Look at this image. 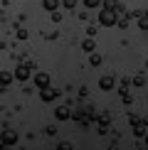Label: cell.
Here are the masks:
<instances>
[{
    "mask_svg": "<svg viewBox=\"0 0 148 150\" xmlns=\"http://www.w3.org/2000/svg\"><path fill=\"white\" fill-rule=\"evenodd\" d=\"M99 22H101L104 27H114V25H116V12L101 8V12H99Z\"/></svg>",
    "mask_w": 148,
    "mask_h": 150,
    "instance_id": "obj_1",
    "label": "cell"
},
{
    "mask_svg": "<svg viewBox=\"0 0 148 150\" xmlns=\"http://www.w3.org/2000/svg\"><path fill=\"white\" fill-rule=\"evenodd\" d=\"M32 81H35V86H37V89H47V86L52 84V79H49V74H45V71H40V74H37V76H35Z\"/></svg>",
    "mask_w": 148,
    "mask_h": 150,
    "instance_id": "obj_2",
    "label": "cell"
},
{
    "mask_svg": "<svg viewBox=\"0 0 148 150\" xmlns=\"http://www.w3.org/2000/svg\"><path fill=\"white\" fill-rule=\"evenodd\" d=\"M114 86H116V79L111 76V74H106V76L99 79V89H101V91H111Z\"/></svg>",
    "mask_w": 148,
    "mask_h": 150,
    "instance_id": "obj_3",
    "label": "cell"
},
{
    "mask_svg": "<svg viewBox=\"0 0 148 150\" xmlns=\"http://www.w3.org/2000/svg\"><path fill=\"white\" fill-rule=\"evenodd\" d=\"M15 79H17V81H27V79H30V64H27V62L15 69Z\"/></svg>",
    "mask_w": 148,
    "mask_h": 150,
    "instance_id": "obj_4",
    "label": "cell"
},
{
    "mask_svg": "<svg viewBox=\"0 0 148 150\" xmlns=\"http://www.w3.org/2000/svg\"><path fill=\"white\" fill-rule=\"evenodd\" d=\"M15 143H17V133L15 130H5L3 133V145L10 148V145H15Z\"/></svg>",
    "mask_w": 148,
    "mask_h": 150,
    "instance_id": "obj_5",
    "label": "cell"
},
{
    "mask_svg": "<svg viewBox=\"0 0 148 150\" xmlns=\"http://www.w3.org/2000/svg\"><path fill=\"white\" fill-rule=\"evenodd\" d=\"M54 118H57V121H69V118H72V111L67 108V106H59V108L54 111Z\"/></svg>",
    "mask_w": 148,
    "mask_h": 150,
    "instance_id": "obj_6",
    "label": "cell"
},
{
    "mask_svg": "<svg viewBox=\"0 0 148 150\" xmlns=\"http://www.w3.org/2000/svg\"><path fill=\"white\" fill-rule=\"evenodd\" d=\"M40 98H42V101H54V98H57V91H54L52 86H47V89H40Z\"/></svg>",
    "mask_w": 148,
    "mask_h": 150,
    "instance_id": "obj_7",
    "label": "cell"
},
{
    "mask_svg": "<svg viewBox=\"0 0 148 150\" xmlns=\"http://www.w3.org/2000/svg\"><path fill=\"white\" fill-rule=\"evenodd\" d=\"M128 25H131V15H128V12H126V15H119V17H116V27L126 30Z\"/></svg>",
    "mask_w": 148,
    "mask_h": 150,
    "instance_id": "obj_8",
    "label": "cell"
},
{
    "mask_svg": "<svg viewBox=\"0 0 148 150\" xmlns=\"http://www.w3.org/2000/svg\"><path fill=\"white\" fill-rule=\"evenodd\" d=\"M42 8L49 10V12H54V10L59 8V0H42Z\"/></svg>",
    "mask_w": 148,
    "mask_h": 150,
    "instance_id": "obj_9",
    "label": "cell"
},
{
    "mask_svg": "<svg viewBox=\"0 0 148 150\" xmlns=\"http://www.w3.org/2000/svg\"><path fill=\"white\" fill-rule=\"evenodd\" d=\"M133 133L138 135V138H143V135L148 133V130H146V123H143V121H138V123H136V126H133Z\"/></svg>",
    "mask_w": 148,
    "mask_h": 150,
    "instance_id": "obj_10",
    "label": "cell"
},
{
    "mask_svg": "<svg viewBox=\"0 0 148 150\" xmlns=\"http://www.w3.org/2000/svg\"><path fill=\"white\" fill-rule=\"evenodd\" d=\"M82 49H84V52H94V49H96V42H94V37H89V40H86V42H82Z\"/></svg>",
    "mask_w": 148,
    "mask_h": 150,
    "instance_id": "obj_11",
    "label": "cell"
},
{
    "mask_svg": "<svg viewBox=\"0 0 148 150\" xmlns=\"http://www.w3.org/2000/svg\"><path fill=\"white\" fill-rule=\"evenodd\" d=\"M12 76H15V74H10V71H3V74H0V84H3V89L12 84Z\"/></svg>",
    "mask_w": 148,
    "mask_h": 150,
    "instance_id": "obj_12",
    "label": "cell"
},
{
    "mask_svg": "<svg viewBox=\"0 0 148 150\" xmlns=\"http://www.w3.org/2000/svg\"><path fill=\"white\" fill-rule=\"evenodd\" d=\"M89 64H91V67H99V64H101V54L91 52V57H89Z\"/></svg>",
    "mask_w": 148,
    "mask_h": 150,
    "instance_id": "obj_13",
    "label": "cell"
},
{
    "mask_svg": "<svg viewBox=\"0 0 148 150\" xmlns=\"http://www.w3.org/2000/svg\"><path fill=\"white\" fill-rule=\"evenodd\" d=\"M101 5H104V10H114L119 5V0H101Z\"/></svg>",
    "mask_w": 148,
    "mask_h": 150,
    "instance_id": "obj_14",
    "label": "cell"
},
{
    "mask_svg": "<svg viewBox=\"0 0 148 150\" xmlns=\"http://www.w3.org/2000/svg\"><path fill=\"white\" fill-rule=\"evenodd\" d=\"M82 3H84L89 10H94V8H99V5H101V0H82Z\"/></svg>",
    "mask_w": 148,
    "mask_h": 150,
    "instance_id": "obj_15",
    "label": "cell"
},
{
    "mask_svg": "<svg viewBox=\"0 0 148 150\" xmlns=\"http://www.w3.org/2000/svg\"><path fill=\"white\" fill-rule=\"evenodd\" d=\"M146 84V76L143 74H138V76H133V86H143Z\"/></svg>",
    "mask_w": 148,
    "mask_h": 150,
    "instance_id": "obj_16",
    "label": "cell"
},
{
    "mask_svg": "<svg viewBox=\"0 0 148 150\" xmlns=\"http://www.w3.org/2000/svg\"><path fill=\"white\" fill-rule=\"evenodd\" d=\"M62 5H64L67 10H74L77 8V0H62Z\"/></svg>",
    "mask_w": 148,
    "mask_h": 150,
    "instance_id": "obj_17",
    "label": "cell"
},
{
    "mask_svg": "<svg viewBox=\"0 0 148 150\" xmlns=\"http://www.w3.org/2000/svg\"><path fill=\"white\" fill-rule=\"evenodd\" d=\"M138 27H141V30H148V17H146V15L138 20Z\"/></svg>",
    "mask_w": 148,
    "mask_h": 150,
    "instance_id": "obj_18",
    "label": "cell"
},
{
    "mask_svg": "<svg viewBox=\"0 0 148 150\" xmlns=\"http://www.w3.org/2000/svg\"><path fill=\"white\" fill-rule=\"evenodd\" d=\"M17 40H27V30H22V27H17Z\"/></svg>",
    "mask_w": 148,
    "mask_h": 150,
    "instance_id": "obj_19",
    "label": "cell"
},
{
    "mask_svg": "<svg viewBox=\"0 0 148 150\" xmlns=\"http://www.w3.org/2000/svg\"><path fill=\"white\" fill-rule=\"evenodd\" d=\"M99 123H101V128H106V126H109V123H111V121H109V116H106V113H104L101 118H99Z\"/></svg>",
    "mask_w": 148,
    "mask_h": 150,
    "instance_id": "obj_20",
    "label": "cell"
},
{
    "mask_svg": "<svg viewBox=\"0 0 148 150\" xmlns=\"http://www.w3.org/2000/svg\"><path fill=\"white\" fill-rule=\"evenodd\" d=\"M128 121H131V126H136V123H138V121H141V118H138V116H136V113H128Z\"/></svg>",
    "mask_w": 148,
    "mask_h": 150,
    "instance_id": "obj_21",
    "label": "cell"
},
{
    "mask_svg": "<svg viewBox=\"0 0 148 150\" xmlns=\"http://www.w3.org/2000/svg\"><path fill=\"white\" fill-rule=\"evenodd\" d=\"M59 150H72V143H59Z\"/></svg>",
    "mask_w": 148,
    "mask_h": 150,
    "instance_id": "obj_22",
    "label": "cell"
},
{
    "mask_svg": "<svg viewBox=\"0 0 148 150\" xmlns=\"http://www.w3.org/2000/svg\"><path fill=\"white\" fill-rule=\"evenodd\" d=\"M143 143H146V145H148V133H146V135H143Z\"/></svg>",
    "mask_w": 148,
    "mask_h": 150,
    "instance_id": "obj_23",
    "label": "cell"
},
{
    "mask_svg": "<svg viewBox=\"0 0 148 150\" xmlns=\"http://www.w3.org/2000/svg\"><path fill=\"white\" fill-rule=\"evenodd\" d=\"M143 15H146V17H148V10H146V12H143Z\"/></svg>",
    "mask_w": 148,
    "mask_h": 150,
    "instance_id": "obj_24",
    "label": "cell"
},
{
    "mask_svg": "<svg viewBox=\"0 0 148 150\" xmlns=\"http://www.w3.org/2000/svg\"><path fill=\"white\" fill-rule=\"evenodd\" d=\"M146 67H148V62H146Z\"/></svg>",
    "mask_w": 148,
    "mask_h": 150,
    "instance_id": "obj_25",
    "label": "cell"
}]
</instances>
